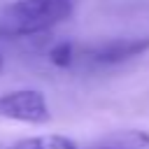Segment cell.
I'll list each match as a JSON object with an SVG mask.
<instances>
[{
	"mask_svg": "<svg viewBox=\"0 0 149 149\" xmlns=\"http://www.w3.org/2000/svg\"><path fill=\"white\" fill-rule=\"evenodd\" d=\"M77 0H14L0 9V37L47 33L74 12Z\"/></svg>",
	"mask_w": 149,
	"mask_h": 149,
	"instance_id": "cell-1",
	"label": "cell"
},
{
	"mask_svg": "<svg viewBox=\"0 0 149 149\" xmlns=\"http://www.w3.org/2000/svg\"><path fill=\"white\" fill-rule=\"evenodd\" d=\"M0 116L21 123H47L51 119L49 102L37 88H19L0 95Z\"/></svg>",
	"mask_w": 149,
	"mask_h": 149,
	"instance_id": "cell-2",
	"label": "cell"
},
{
	"mask_svg": "<svg viewBox=\"0 0 149 149\" xmlns=\"http://www.w3.org/2000/svg\"><path fill=\"white\" fill-rule=\"evenodd\" d=\"M149 51V37H114L93 49H88V58L100 65H116L130 58H137Z\"/></svg>",
	"mask_w": 149,
	"mask_h": 149,
	"instance_id": "cell-3",
	"label": "cell"
},
{
	"mask_svg": "<svg viewBox=\"0 0 149 149\" xmlns=\"http://www.w3.org/2000/svg\"><path fill=\"white\" fill-rule=\"evenodd\" d=\"M147 147H149L147 130H119L98 140L88 149H147Z\"/></svg>",
	"mask_w": 149,
	"mask_h": 149,
	"instance_id": "cell-4",
	"label": "cell"
},
{
	"mask_svg": "<svg viewBox=\"0 0 149 149\" xmlns=\"http://www.w3.org/2000/svg\"><path fill=\"white\" fill-rule=\"evenodd\" d=\"M9 149H77V144L65 135H37L19 140Z\"/></svg>",
	"mask_w": 149,
	"mask_h": 149,
	"instance_id": "cell-5",
	"label": "cell"
},
{
	"mask_svg": "<svg viewBox=\"0 0 149 149\" xmlns=\"http://www.w3.org/2000/svg\"><path fill=\"white\" fill-rule=\"evenodd\" d=\"M49 61L56 68H70L72 61H74V44L72 42H58L49 51Z\"/></svg>",
	"mask_w": 149,
	"mask_h": 149,
	"instance_id": "cell-6",
	"label": "cell"
},
{
	"mask_svg": "<svg viewBox=\"0 0 149 149\" xmlns=\"http://www.w3.org/2000/svg\"><path fill=\"white\" fill-rule=\"evenodd\" d=\"M0 70H2V56H0Z\"/></svg>",
	"mask_w": 149,
	"mask_h": 149,
	"instance_id": "cell-7",
	"label": "cell"
}]
</instances>
